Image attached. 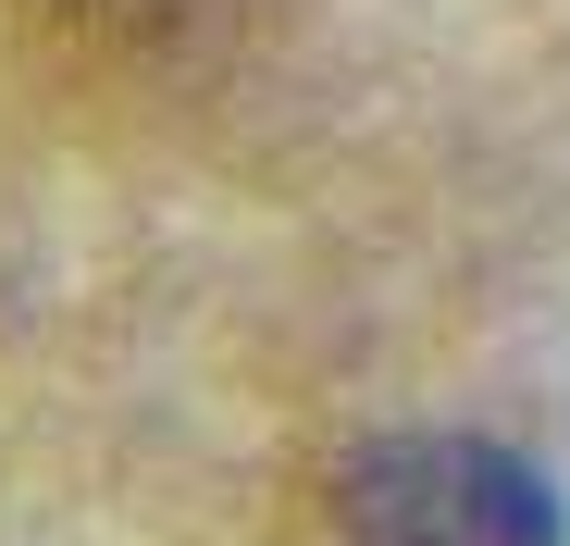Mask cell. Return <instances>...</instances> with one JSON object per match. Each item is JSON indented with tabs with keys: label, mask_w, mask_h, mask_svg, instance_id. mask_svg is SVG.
Instances as JSON below:
<instances>
[{
	"label": "cell",
	"mask_w": 570,
	"mask_h": 546,
	"mask_svg": "<svg viewBox=\"0 0 570 546\" xmlns=\"http://www.w3.org/2000/svg\"><path fill=\"white\" fill-rule=\"evenodd\" d=\"M62 13H100V26H199L224 0H62Z\"/></svg>",
	"instance_id": "cell-1"
}]
</instances>
